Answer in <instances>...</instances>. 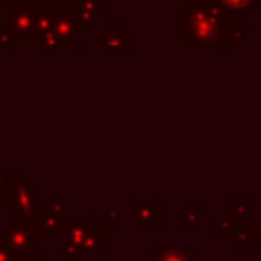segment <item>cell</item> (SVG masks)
Instances as JSON below:
<instances>
[{"label": "cell", "instance_id": "6da1fadb", "mask_svg": "<svg viewBox=\"0 0 261 261\" xmlns=\"http://www.w3.org/2000/svg\"><path fill=\"white\" fill-rule=\"evenodd\" d=\"M0 241L14 255H22V253H31L35 247H41L43 232L39 226H33L31 220L10 216L0 226Z\"/></svg>", "mask_w": 261, "mask_h": 261}, {"label": "cell", "instance_id": "7a4b0ae2", "mask_svg": "<svg viewBox=\"0 0 261 261\" xmlns=\"http://www.w3.org/2000/svg\"><path fill=\"white\" fill-rule=\"evenodd\" d=\"M6 208L14 210L16 218L33 220L41 216V196L39 192H33L29 186L10 190V194L6 196Z\"/></svg>", "mask_w": 261, "mask_h": 261}, {"label": "cell", "instance_id": "3957f363", "mask_svg": "<svg viewBox=\"0 0 261 261\" xmlns=\"http://www.w3.org/2000/svg\"><path fill=\"white\" fill-rule=\"evenodd\" d=\"M94 222H96L94 218H71V220H67L65 228L59 234L61 249L63 251H73V253L80 255V249H82V245H84V241H86Z\"/></svg>", "mask_w": 261, "mask_h": 261}, {"label": "cell", "instance_id": "277c9868", "mask_svg": "<svg viewBox=\"0 0 261 261\" xmlns=\"http://www.w3.org/2000/svg\"><path fill=\"white\" fill-rule=\"evenodd\" d=\"M82 255H106V230L102 226H98V222L92 224V228L80 249V257Z\"/></svg>", "mask_w": 261, "mask_h": 261}, {"label": "cell", "instance_id": "5b68a950", "mask_svg": "<svg viewBox=\"0 0 261 261\" xmlns=\"http://www.w3.org/2000/svg\"><path fill=\"white\" fill-rule=\"evenodd\" d=\"M41 222H39V228L43 232V237H59L61 230L65 228L67 224V214H61L57 210H47V212H41Z\"/></svg>", "mask_w": 261, "mask_h": 261}, {"label": "cell", "instance_id": "8992f818", "mask_svg": "<svg viewBox=\"0 0 261 261\" xmlns=\"http://www.w3.org/2000/svg\"><path fill=\"white\" fill-rule=\"evenodd\" d=\"M159 204L157 202H139L135 204V226H159Z\"/></svg>", "mask_w": 261, "mask_h": 261}, {"label": "cell", "instance_id": "52a82bcc", "mask_svg": "<svg viewBox=\"0 0 261 261\" xmlns=\"http://www.w3.org/2000/svg\"><path fill=\"white\" fill-rule=\"evenodd\" d=\"M143 261H190V255L179 247H155L153 253Z\"/></svg>", "mask_w": 261, "mask_h": 261}, {"label": "cell", "instance_id": "ba28073f", "mask_svg": "<svg viewBox=\"0 0 261 261\" xmlns=\"http://www.w3.org/2000/svg\"><path fill=\"white\" fill-rule=\"evenodd\" d=\"M14 261H51L49 255H33V253H22V255H16Z\"/></svg>", "mask_w": 261, "mask_h": 261}, {"label": "cell", "instance_id": "9c48e42d", "mask_svg": "<svg viewBox=\"0 0 261 261\" xmlns=\"http://www.w3.org/2000/svg\"><path fill=\"white\" fill-rule=\"evenodd\" d=\"M14 259H16V255L0 241V261H14Z\"/></svg>", "mask_w": 261, "mask_h": 261}, {"label": "cell", "instance_id": "30bf717a", "mask_svg": "<svg viewBox=\"0 0 261 261\" xmlns=\"http://www.w3.org/2000/svg\"><path fill=\"white\" fill-rule=\"evenodd\" d=\"M59 261H80V255L73 253V251H63L61 257H59Z\"/></svg>", "mask_w": 261, "mask_h": 261}, {"label": "cell", "instance_id": "8fae6325", "mask_svg": "<svg viewBox=\"0 0 261 261\" xmlns=\"http://www.w3.org/2000/svg\"><path fill=\"white\" fill-rule=\"evenodd\" d=\"M10 190H12V188H8V179H6L4 175H0V196L6 198V196L10 194Z\"/></svg>", "mask_w": 261, "mask_h": 261}]
</instances>
